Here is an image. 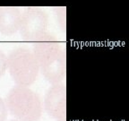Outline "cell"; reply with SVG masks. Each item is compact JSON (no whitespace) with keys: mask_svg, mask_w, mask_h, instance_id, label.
<instances>
[{"mask_svg":"<svg viewBox=\"0 0 129 121\" xmlns=\"http://www.w3.org/2000/svg\"><path fill=\"white\" fill-rule=\"evenodd\" d=\"M6 108L14 119L19 121H39L42 108L39 98L25 89H15L6 99Z\"/></svg>","mask_w":129,"mask_h":121,"instance_id":"1","label":"cell"},{"mask_svg":"<svg viewBox=\"0 0 129 121\" xmlns=\"http://www.w3.org/2000/svg\"><path fill=\"white\" fill-rule=\"evenodd\" d=\"M45 109L48 116L56 121H66L67 107H66V93L62 89H53L46 97Z\"/></svg>","mask_w":129,"mask_h":121,"instance_id":"2","label":"cell"},{"mask_svg":"<svg viewBox=\"0 0 129 121\" xmlns=\"http://www.w3.org/2000/svg\"><path fill=\"white\" fill-rule=\"evenodd\" d=\"M8 110L6 102L0 98V121H6L7 118Z\"/></svg>","mask_w":129,"mask_h":121,"instance_id":"3","label":"cell"},{"mask_svg":"<svg viewBox=\"0 0 129 121\" xmlns=\"http://www.w3.org/2000/svg\"><path fill=\"white\" fill-rule=\"evenodd\" d=\"M5 71V57L1 53H0V76Z\"/></svg>","mask_w":129,"mask_h":121,"instance_id":"4","label":"cell"},{"mask_svg":"<svg viewBox=\"0 0 129 121\" xmlns=\"http://www.w3.org/2000/svg\"><path fill=\"white\" fill-rule=\"evenodd\" d=\"M10 121H19V120H17V119H12V120H10Z\"/></svg>","mask_w":129,"mask_h":121,"instance_id":"5","label":"cell"}]
</instances>
